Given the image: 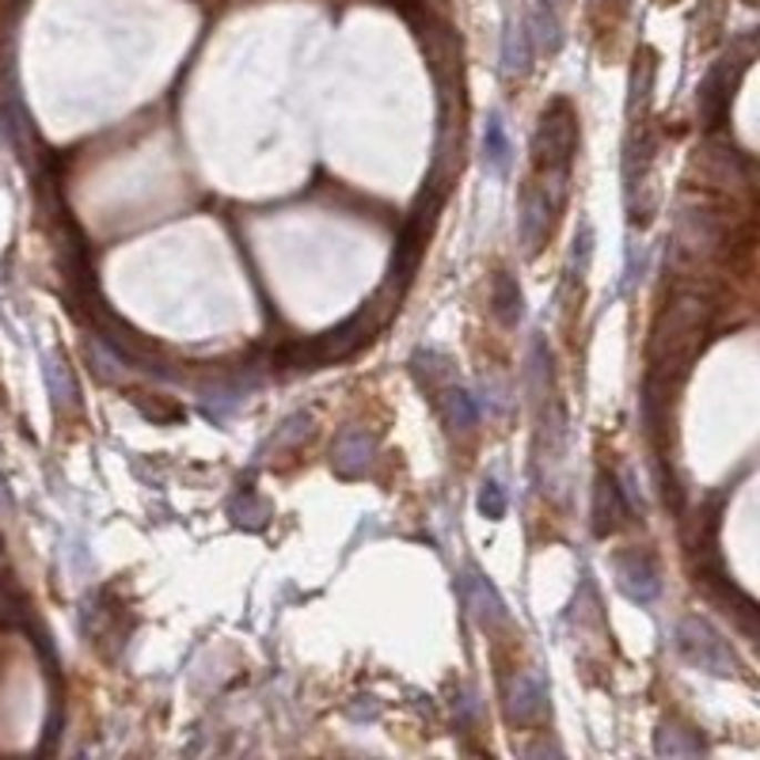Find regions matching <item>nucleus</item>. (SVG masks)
Here are the masks:
<instances>
[{
    "instance_id": "7",
    "label": "nucleus",
    "mask_w": 760,
    "mask_h": 760,
    "mask_svg": "<svg viewBox=\"0 0 760 760\" xmlns=\"http://www.w3.org/2000/svg\"><path fill=\"white\" fill-rule=\"evenodd\" d=\"M559 213V205L544 194L540 183H533L529 191H525L521 199V213H517V232H521V244H525V255H536L540 252V244L548 240L551 232V217Z\"/></svg>"
},
{
    "instance_id": "22",
    "label": "nucleus",
    "mask_w": 760,
    "mask_h": 760,
    "mask_svg": "<svg viewBox=\"0 0 760 760\" xmlns=\"http://www.w3.org/2000/svg\"><path fill=\"white\" fill-rule=\"evenodd\" d=\"M597 8H605V4H624V0H594Z\"/></svg>"
},
{
    "instance_id": "23",
    "label": "nucleus",
    "mask_w": 760,
    "mask_h": 760,
    "mask_svg": "<svg viewBox=\"0 0 760 760\" xmlns=\"http://www.w3.org/2000/svg\"><path fill=\"white\" fill-rule=\"evenodd\" d=\"M8 570V563H4V548H0V575H4Z\"/></svg>"
},
{
    "instance_id": "11",
    "label": "nucleus",
    "mask_w": 760,
    "mask_h": 760,
    "mask_svg": "<svg viewBox=\"0 0 760 760\" xmlns=\"http://www.w3.org/2000/svg\"><path fill=\"white\" fill-rule=\"evenodd\" d=\"M533 65V39L525 20H509L506 23V39H503V69L506 77H521Z\"/></svg>"
},
{
    "instance_id": "2",
    "label": "nucleus",
    "mask_w": 760,
    "mask_h": 760,
    "mask_svg": "<svg viewBox=\"0 0 760 760\" xmlns=\"http://www.w3.org/2000/svg\"><path fill=\"white\" fill-rule=\"evenodd\" d=\"M578 149V114L567 100H551L533 133V164L536 172H570Z\"/></svg>"
},
{
    "instance_id": "19",
    "label": "nucleus",
    "mask_w": 760,
    "mask_h": 760,
    "mask_svg": "<svg viewBox=\"0 0 760 760\" xmlns=\"http://www.w3.org/2000/svg\"><path fill=\"white\" fill-rule=\"evenodd\" d=\"M479 514L490 517V521H498V517L506 514V490H503V483H495V479L483 483V490H479Z\"/></svg>"
},
{
    "instance_id": "16",
    "label": "nucleus",
    "mask_w": 760,
    "mask_h": 760,
    "mask_svg": "<svg viewBox=\"0 0 760 760\" xmlns=\"http://www.w3.org/2000/svg\"><path fill=\"white\" fill-rule=\"evenodd\" d=\"M411 373L423 381V388L442 392V384L449 381L453 365H449V357H442V354H434V351H418L415 357H411Z\"/></svg>"
},
{
    "instance_id": "6",
    "label": "nucleus",
    "mask_w": 760,
    "mask_h": 760,
    "mask_svg": "<svg viewBox=\"0 0 760 760\" xmlns=\"http://www.w3.org/2000/svg\"><path fill=\"white\" fill-rule=\"evenodd\" d=\"M616 570V586L639 605H650L661 594V575H658V563L647 556V551H620L612 559Z\"/></svg>"
},
{
    "instance_id": "1",
    "label": "nucleus",
    "mask_w": 760,
    "mask_h": 760,
    "mask_svg": "<svg viewBox=\"0 0 760 760\" xmlns=\"http://www.w3.org/2000/svg\"><path fill=\"white\" fill-rule=\"evenodd\" d=\"M711 312L715 304L700 290H681L661 308L655 335H650V388L673 392L688 377L711 335Z\"/></svg>"
},
{
    "instance_id": "15",
    "label": "nucleus",
    "mask_w": 760,
    "mask_h": 760,
    "mask_svg": "<svg viewBox=\"0 0 760 760\" xmlns=\"http://www.w3.org/2000/svg\"><path fill=\"white\" fill-rule=\"evenodd\" d=\"M47 384H50V396L58 407H77V384H73V373H69L65 357L61 354H50L47 357Z\"/></svg>"
},
{
    "instance_id": "9",
    "label": "nucleus",
    "mask_w": 760,
    "mask_h": 760,
    "mask_svg": "<svg viewBox=\"0 0 760 760\" xmlns=\"http://www.w3.org/2000/svg\"><path fill=\"white\" fill-rule=\"evenodd\" d=\"M628 514H631L628 487H620L616 476L601 472V476H597V490H594V533L597 536L616 533L624 521H628Z\"/></svg>"
},
{
    "instance_id": "18",
    "label": "nucleus",
    "mask_w": 760,
    "mask_h": 760,
    "mask_svg": "<svg viewBox=\"0 0 760 760\" xmlns=\"http://www.w3.org/2000/svg\"><path fill=\"white\" fill-rule=\"evenodd\" d=\"M130 399H133V404H138L141 415L152 418V423H179V418H183V407L164 404V399H156V396L149 399V392H133Z\"/></svg>"
},
{
    "instance_id": "20",
    "label": "nucleus",
    "mask_w": 760,
    "mask_h": 760,
    "mask_svg": "<svg viewBox=\"0 0 760 760\" xmlns=\"http://www.w3.org/2000/svg\"><path fill=\"white\" fill-rule=\"evenodd\" d=\"M392 4H396L399 12H407V8H434V12H449V0H392Z\"/></svg>"
},
{
    "instance_id": "12",
    "label": "nucleus",
    "mask_w": 760,
    "mask_h": 760,
    "mask_svg": "<svg viewBox=\"0 0 760 760\" xmlns=\"http://www.w3.org/2000/svg\"><path fill=\"white\" fill-rule=\"evenodd\" d=\"M509 152H514V149H509L503 114H490L487 126H483V164H487L490 172H506Z\"/></svg>"
},
{
    "instance_id": "21",
    "label": "nucleus",
    "mask_w": 760,
    "mask_h": 760,
    "mask_svg": "<svg viewBox=\"0 0 760 760\" xmlns=\"http://www.w3.org/2000/svg\"><path fill=\"white\" fill-rule=\"evenodd\" d=\"M536 4H540V8H548V12H556V16H563V12H567V4H570V0H536Z\"/></svg>"
},
{
    "instance_id": "13",
    "label": "nucleus",
    "mask_w": 760,
    "mask_h": 760,
    "mask_svg": "<svg viewBox=\"0 0 760 760\" xmlns=\"http://www.w3.org/2000/svg\"><path fill=\"white\" fill-rule=\"evenodd\" d=\"M490 308L503 324H517L521 320V285H517L514 274H498L495 285H490Z\"/></svg>"
},
{
    "instance_id": "3",
    "label": "nucleus",
    "mask_w": 760,
    "mask_h": 760,
    "mask_svg": "<svg viewBox=\"0 0 760 760\" xmlns=\"http://www.w3.org/2000/svg\"><path fill=\"white\" fill-rule=\"evenodd\" d=\"M677 650H681L696 669H703V673H715V677L738 673L734 650H730L727 639H722L708 620H700V616H685V620L677 624Z\"/></svg>"
},
{
    "instance_id": "14",
    "label": "nucleus",
    "mask_w": 760,
    "mask_h": 760,
    "mask_svg": "<svg viewBox=\"0 0 760 760\" xmlns=\"http://www.w3.org/2000/svg\"><path fill=\"white\" fill-rule=\"evenodd\" d=\"M437 404H442L445 418H449V426L456 430H468L472 423H476V404H472V396L464 388H456V384H445L442 396H434Z\"/></svg>"
},
{
    "instance_id": "10",
    "label": "nucleus",
    "mask_w": 760,
    "mask_h": 760,
    "mask_svg": "<svg viewBox=\"0 0 760 760\" xmlns=\"http://www.w3.org/2000/svg\"><path fill=\"white\" fill-rule=\"evenodd\" d=\"M373 453H377V437L365 426H351V430L338 434L335 449H331V464H335L338 476H362L373 464Z\"/></svg>"
},
{
    "instance_id": "8",
    "label": "nucleus",
    "mask_w": 760,
    "mask_h": 760,
    "mask_svg": "<svg viewBox=\"0 0 760 760\" xmlns=\"http://www.w3.org/2000/svg\"><path fill=\"white\" fill-rule=\"evenodd\" d=\"M456 589H460V601L468 608V616L476 624H483V628H495V624L506 620L503 597L495 594V586H490L476 567H468L460 578H456Z\"/></svg>"
},
{
    "instance_id": "5",
    "label": "nucleus",
    "mask_w": 760,
    "mask_h": 760,
    "mask_svg": "<svg viewBox=\"0 0 760 760\" xmlns=\"http://www.w3.org/2000/svg\"><path fill=\"white\" fill-rule=\"evenodd\" d=\"M506 715L517 727H536L548 715V685H544L540 669H517V677L509 681L506 692Z\"/></svg>"
},
{
    "instance_id": "4",
    "label": "nucleus",
    "mask_w": 760,
    "mask_h": 760,
    "mask_svg": "<svg viewBox=\"0 0 760 760\" xmlns=\"http://www.w3.org/2000/svg\"><path fill=\"white\" fill-rule=\"evenodd\" d=\"M749 58H753V50H749V42H746V50L727 53V58L708 73V80L700 84V100H696V107H700V122L708 130H719L722 119H727L730 95H734V84H738V77L746 73Z\"/></svg>"
},
{
    "instance_id": "17",
    "label": "nucleus",
    "mask_w": 760,
    "mask_h": 760,
    "mask_svg": "<svg viewBox=\"0 0 760 760\" xmlns=\"http://www.w3.org/2000/svg\"><path fill=\"white\" fill-rule=\"evenodd\" d=\"M700 738H685V730L681 727H661L658 730V753L661 757H692V753H700Z\"/></svg>"
}]
</instances>
